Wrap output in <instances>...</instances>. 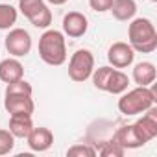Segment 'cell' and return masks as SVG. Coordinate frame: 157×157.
Masks as SVG:
<instances>
[{"instance_id": "cell-1", "label": "cell", "mask_w": 157, "mask_h": 157, "mask_svg": "<svg viewBox=\"0 0 157 157\" xmlns=\"http://www.w3.org/2000/svg\"><path fill=\"white\" fill-rule=\"evenodd\" d=\"M129 46L140 54H151L157 48V30L150 19H131L128 26Z\"/></svg>"}, {"instance_id": "cell-2", "label": "cell", "mask_w": 157, "mask_h": 157, "mask_svg": "<svg viewBox=\"0 0 157 157\" xmlns=\"http://www.w3.org/2000/svg\"><path fill=\"white\" fill-rule=\"evenodd\" d=\"M39 57L50 67L63 65L67 61L65 33L59 30H46L39 37Z\"/></svg>"}, {"instance_id": "cell-3", "label": "cell", "mask_w": 157, "mask_h": 157, "mask_svg": "<svg viewBox=\"0 0 157 157\" xmlns=\"http://www.w3.org/2000/svg\"><path fill=\"white\" fill-rule=\"evenodd\" d=\"M155 91L150 87H135L131 91H124L122 96L118 98V111L124 117H133V115H140L146 109H150L151 105H155Z\"/></svg>"}, {"instance_id": "cell-4", "label": "cell", "mask_w": 157, "mask_h": 157, "mask_svg": "<svg viewBox=\"0 0 157 157\" xmlns=\"http://www.w3.org/2000/svg\"><path fill=\"white\" fill-rule=\"evenodd\" d=\"M91 78L98 91H104L109 94H122L124 91H128V85H129L128 74H124L122 70H118L111 65L93 70Z\"/></svg>"}, {"instance_id": "cell-5", "label": "cell", "mask_w": 157, "mask_h": 157, "mask_svg": "<svg viewBox=\"0 0 157 157\" xmlns=\"http://www.w3.org/2000/svg\"><path fill=\"white\" fill-rule=\"evenodd\" d=\"M94 70V56L87 48L76 50L68 61V78L76 83H83L89 80Z\"/></svg>"}, {"instance_id": "cell-6", "label": "cell", "mask_w": 157, "mask_h": 157, "mask_svg": "<svg viewBox=\"0 0 157 157\" xmlns=\"http://www.w3.org/2000/svg\"><path fill=\"white\" fill-rule=\"evenodd\" d=\"M19 10L35 28L46 30L52 24V11L44 0H19Z\"/></svg>"}, {"instance_id": "cell-7", "label": "cell", "mask_w": 157, "mask_h": 157, "mask_svg": "<svg viewBox=\"0 0 157 157\" xmlns=\"http://www.w3.org/2000/svg\"><path fill=\"white\" fill-rule=\"evenodd\" d=\"M4 46L10 56L13 57H24L32 50V35L24 28H11L6 35Z\"/></svg>"}, {"instance_id": "cell-8", "label": "cell", "mask_w": 157, "mask_h": 157, "mask_svg": "<svg viewBox=\"0 0 157 157\" xmlns=\"http://www.w3.org/2000/svg\"><path fill=\"white\" fill-rule=\"evenodd\" d=\"M135 59V50L129 46V43L118 41L113 43L107 50V61L115 68H128Z\"/></svg>"}, {"instance_id": "cell-9", "label": "cell", "mask_w": 157, "mask_h": 157, "mask_svg": "<svg viewBox=\"0 0 157 157\" xmlns=\"http://www.w3.org/2000/svg\"><path fill=\"white\" fill-rule=\"evenodd\" d=\"M89 21L83 13L80 11H68L63 17V33L68 35L70 39H80L87 33Z\"/></svg>"}, {"instance_id": "cell-10", "label": "cell", "mask_w": 157, "mask_h": 157, "mask_svg": "<svg viewBox=\"0 0 157 157\" xmlns=\"http://www.w3.org/2000/svg\"><path fill=\"white\" fill-rule=\"evenodd\" d=\"M135 131L139 133V137L144 142H150L157 137V109L155 105H151L150 109L144 111V115L133 124Z\"/></svg>"}, {"instance_id": "cell-11", "label": "cell", "mask_w": 157, "mask_h": 157, "mask_svg": "<svg viewBox=\"0 0 157 157\" xmlns=\"http://www.w3.org/2000/svg\"><path fill=\"white\" fill-rule=\"evenodd\" d=\"M4 107L10 115H33L35 111V104L32 100V96L26 94H10L4 98Z\"/></svg>"}, {"instance_id": "cell-12", "label": "cell", "mask_w": 157, "mask_h": 157, "mask_svg": "<svg viewBox=\"0 0 157 157\" xmlns=\"http://www.w3.org/2000/svg\"><path fill=\"white\" fill-rule=\"evenodd\" d=\"M28 146L32 151H46L54 144V133L48 128H32V131L26 137Z\"/></svg>"}, {"instance_id": "cell-13", "label": "cell", "mask_w": 157, "mask_h": 157, "mask_svg": "<svg viewBox=\"0 0 157 157\" xmlns=\"http://www.w3.org/2000/svg\"><path fill=\"white\" fill-rule=\"evenodd\" d=\"M113 140L117 144H120L124 150H135V148H142L146 142L139 137V133L135 131L133 124H128V126H122L115 131L113 135Z\"/></svg>"}, {"instance_id": "cell-14", "label": "cell", "mask_w": 157, "mask_h": 157, "mask_svg": "<svg viewBox=\"0 0 157 157\" xmlns=\"http://www.w3.org/2000/svg\"><path fill=\"white\" fill-rule=\"evenodd\" d=\"M24 78V67L17 57H8L0 61V82L11 83Z\"/></svg>"}, {"instance_id": "cell-15", "label": "cell", "mask_w": 157, "mask_h": 157, "mask_svg": "<svg viewBox=\"0 0 157 157\" xmlns=\"http://www.w3.org/2000/svg\"><path fill=\"white\" fill-rule=\"evenodd\" d=\"M133 82L140 87H150L153 82H155V78H157V70H155V65L151 61H140L135 65L133 68Z\"/></svg>"}, {"instance_id": "cell-16", "label": "cell", "mask_w": 157, "mask_h": 157, "mask_svg": "<svg viewBox=\"0 0 157 157\" xmlns=\"http://www.w3.org/2000/svg\"><path fill=\"white\" fill-rule=\"evenodd\" d=\"M113 17L120 22H128L131 19H135V13H137V2L135 0H113L111 4V10Z\"/></svg>"}, {"instance_id": "cell-17", "label": "cell", "mask_w": 157, "mask_h": 157, "mask_svg": "<svg viewBox=\"0 0 157 157\" xmlns=\"http://www.w3.org/2000/svg\"><path fill=\"white\" fill-rule=\"evenodd\" d=\"M32 128L33 122L30 115H10V131L15 139H26Z\"/></svg>"}, {"instance_id": "cell-18", "label": "cell", "mask_w": 157, "mask_h": 157, "mask_svg": "<svg viewBox=\"0 0 157 157\" xmlns=\"http://www.w3.org/2000/svg\"><path fill=\"white\" fill-rule=\"evenodd\" d=\"M17 10L11 4H0V30H11L17 22Z\"/></svg>"}, {"instance_id": "cell-19", "label": "cell", "mask_w": 157, "mask_h": 157, "mask_svg": "<svg viewBox=\"0 0 157 157\" xmlns=\"http://www.w3.org/2000/svg\"><path fill=\"white\" fill-rule=\"evenodd\" d=\"M32 93H33L32 85L22 78V80L6 83V93H4V96H10V94H26V96H32Z\"/></svg>"}, {"instance_id": "cell-20", "label": "cell", "mask_w": 157, "mask_h": 157, "mask_svg": "<svg viewBox=\"0 0 157 157\" xmlns=\"http://www.w3.org/2000/svg\"><path fill=\"white\" fill-rule=\"evenodd\" d=\"M96 153H100L102 157H122V155L126 153V150L111 139V140L104 142V144H102V148H98V150H96Z\"/></svg>"}, {"instance_id": "cell-21", "label": "cell", "mask_w": 157, "mask_h": 157, "mask_svg": "<svg viewBox=\"0 0 157 157\" xmlns=\"http://www.w3.org/2000/svg\"><path fill=\"white\" fill-rule=\"evenodd\" d=\"M68 157H94L96 155V148H93L91 144H74L67 150Z\"/></svg>"}, {"instance_id": "cell-22", "label": "cell", "mask_w": 157, "mask_h": 157, "mask_svg": "<svg viewBox=\"0 0 157 157\" xmlns=\"http://www.w3.org/2000/svg\"><path fill=\"white\" fill-rule=\"evenodd\" d=\"M15 148V137L10 129H0V155H8Z\"/></svg>"}, {"instance_id": "cell-23", "label": "cell", "mask_w": 157, "mask_h": 157, "mask_svg": "<svg viewBox=\"0 0 157 157\" xmlns=\"http://www.w3.org/2000/svg\"><path fill=\"white\" fill-rule=\"evenodd\" d=\"M111 4H113V0H89L91 10H93V11H96V13L109 11V10H111Z\"/></svg>"}, {"instance_id": "cell-24", "label": "cell", "mask_w": 157, "mask_h": 157, "mask_svg": "<svg viewBox=\"0 0 157 157\" xmlns=\"http://www.w3.org/2000/svg\"><path fill=\"white\" fill-rule=\"evenodd\" d=\"M48 4H52V6H63V4H67L68 0H46Z\"/></svg>"}, {"instance_id": "cell-25", "label": "cell", "mask_w": 157, "mask_h": 157, "mask_svg": "<svg viewBox=\"0 0 157 157\" xmlns=\"http://www.w3.org/2000/svg\"><path fill=\"white\" fill-rule=\"evenodd\" d=\"M150 2H157V0H150Z\"/></svg>"}]
</instances>
